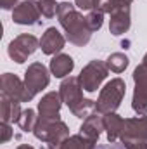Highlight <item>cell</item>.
<instances>
[{"label": "cell", "mask_w": 147, "mask_h": 149, "mask_svg": "<svg viewBox=\"0 0 147 149\" xmlns=\"http://www.w3.org/2000/svg\"><path fill=\"white\" fill-rule=\"evenodd\" d=\"M33 135L38 141L45 142L47 146L49 144H59L69 137V127L61 120H43L38 116Z\"/></svg>", "instance_id": "obj_4"}, {"label": "cell", "mask_w": 147, "mask_h": 149, "mask_svg": "<svg viewBox=\"0 0 147 149\" xmlns=\"http://www.w3.org/2000/svg\"><path fill=\"white\" fill-rule=\"evenodd\" d=\"M128 63H130L128 57H126L125 54H121V52H114V54H111L109 57H107V61H106L109 71H112V73H123V71L126 70Z\"/></svg>", "instance_id": "obj_20"}, {"label": "cell", "mask_w": 147, "mask_h": 149, "mask_svg": "<svg viewBox=\"0 0 147 149\" xmlns=\"http://www.w3.org/2000/svg\"><path fill=\"white\" fill-rule=\"evenodd\" d=\"M95 149H126V146H125L123 142H109V144L97 146Z\"/></svg>", "instance_id": "obj_27"}, {"label": "cell", "mask_w": 147, "mask_h": 149, "mask_svg": "<svg viewBox=\"0 0 147 149\" xmlns=\"http://www.w3.org/2000/svg\"><path fill=\"white\" fill-rule=\"evenodd\" d=\"M102 0H74V5L81 10H97Z\"/></svg>", "instance_id": "obj_24"}, {"label": "cell", "mask_w": 147, "mask_h": 149, "mask_svg": "<svg viewBox=\"0 0 147 149\" xmlns=\"http://www.w3.org/2000/svg\"><path fill=\"white\" fill-rule=\"evenodd\" d=\"M21 101H16L12 97H7L2 94L0 97V116L2 123H17L21 116Z\"/></svg>", "instance_id": "obj_15"}, {"label": "cell", "mask_w": 147, "mask_h": 149, "mask_svg": "<svg viewBox=\"0 0 147 149\" xmlns=\"http://www.w3.org/2000/svg\"><path fill=\"white\" fill-rule=\"evenodd\" d=\"M37 5L40 9V14L43 17H49V19L54 17L57 14V10H59V3L55 0H38Z\"/></svg>", "instance_id": "obj_22"}, {"label": "cell", "mask_w": 147, "mask_h": 149, "mask_svg": "<svg viewBox=\"0 0 147 149\" xmlns=\"http://www.w3.org/2000/svg\"><path fill=\"white\" fill-rule=\"evenodd\" d=\"M42 14L38 9L37 2L33 0H24L21 3H17L12 10V21L16 24H23V26H33L42 23Z\"/></svg>", "instance_id": "obj_9"}, {"label": "cell", "mask_w": 147, "mask_h": 149, "mask_svg": "<svg viewBox=\"0 0 147 149\" xmlns=\"http://www.w3.org/2000/svg\"><path fill=\"white\" fill-rule=\"evenodd\" d=\"M64 43H66V38L59 33L57 28H47L45 33L40 38V49L43 54L47 56H55L57 52H61L64 49Z\"/></svg>", "instance_id": "obj_14"}, {"label": "cell", "mask_w": 147, "mask_h": 149, "mask_svg": "<svg viewBox=\"0 0 147 149\" xmlns=\"http://www.w3.org/2000/svg\"><path fill=\"white\" fill-rule=\"evenodd\" d=\"M125 94H126V83L121 78H112L101 90L99 99L95 101V111L102 113V114L116 113Z\"/></svg>", "instance_id": "obj_3"}, {"label": "cell", "mask_w": 147, "mask_h": 149, "mask_svg": "<svg viewBox=\"0 0 147 149\" xmlns=\"http://www.w3.org/2000/svg\"><path fill=\"white\" fill-rule=\"evenodd\" d=\"M16 149H35V148H31V146H28V144H21V146H17Z\"/></svg>", "instance_id": "obj_29"}, {"label": "cell", "mask_w": 147, "mask_h": 149, "mask_svg": "<svg viewBox=\"0 0 147 149\" xmlns=\"http://www.w3.org/2000/svg\"><path fill=\"white\" fill-rule=\"evenodd\" d=\"M133 81H135V90H133L132 108L139 114H147V66L144 63L135 68Z\"/></svg>", "instance_id": "obj_8"}, {"label": "cell", "mask_w": 147, "mask_h": 149, "mask_svg": "<svg viewBox=\"0 0 147 149\" xmlns=\"http://www.w3.org/2000/svg\"><path fill=\"white\" fill-rule=\"evenodd\" d=\"M102 130H104V114L99 111H94L85 118V121H83V125L80 128V134L97 141L101 137Z\"/></svg>", "instance_id": "obj_16"}, {"label": "cell", "mask_w": 147, "mask_h": 149, "mask_svg": "<svg viewBox=\"0 0 147 149\" xmlns=\"http://www.w3.org/2000/svg\"><path fill=\"white\" fill-rule=\"evenodd\" d=\"M61 106L62 99L59 92H49L38 102V116L43 120H61Z\"/></svg>", "instance_id": "obj_11"}, {"label": "cell", "mask_w": 147, "mask_h": 149, "mask_svg": "<svg viewBox=\"0 0 147 149\" xmlns=\"http://www.w3.org/2000/svg\"><path fill=\"white\" fill-rule=\"evenodd\" d=\"M81 90L83 88L80 85L78 76H66L59 87V95L62 102L69 108V111L76 118H87L90 113L95 111V101L85 99Z\"/></svg>", "instance_id": "obj_2"}, {"label": "cell", "mask_w": 147, "mask_h": 149, "mask_svg": "<svg viewBox=\"0 0 147 149\" xmlns=\"http://www.w3.org/2000/svg\"><path fill=\"white\" fill-rule=\"evenodd\" d=\"M0 130H2V142H9L10 137H12V134H14L10 123H2L0 125Z\"/></svg>", "instance_id": "obj_25"}, {"label": "cell", "mask_w": 147, "mask_h": 149, "mask_svg": "<svg viewBox=\"0 0 147 149\" xmlns=\"http://www.w3.org/2000/svg\"><path fill=\"white\" fill-rule=\"evenodd\" d=\"M123 118L118 116L116 113H107L104 114V130L107 135L109 142H118L121 139V132H123Z\"/></svg>", "instance_id": "obj_19"}, {"label": "cell", "mask_w": 147, "mask_h": 149, "mask_svg": "<svg viewBox=\"0 0 147 149\" xmlns=\"http://www.w3.org/2000/svg\"><path fill=\"white\" fill-rule=\"evenodd\" d=\"M142 61H144V64H146V66H147V54H146V56H144V59H142Z\"/></svg>", "instance_id": "obj_30"}, {"label": "cell", "mask_w": 147, "mask_h": 149, "mask_svg": "<svg viewBox=\"0 0 147 149\" xmlns=\"http://www.w3.org/2000/svg\"><path fill=\"white\" fill-rule=\"evenodd\" d=\"M95 139H90L83 134L69 135L59 144H49L47 149H95Z\"/></svg>", "instance_id": "obj_17"}, {"label": "cell", "mask_w": 147, "mask_h": 149, "mask_svg": "<svg viewBox=\"0 0 147 149\" xmlns=\"http://www.w3.org/2000/svg\"><path fill=\"white\" fill-rule=\"evenodd\" d=\"M57 19H59V24L62 26V30L66 33V38L73 45L85 47L90 42L92 31H90V28L87 24V17L76 10V7L73 3L61 2L59 10H57Z\"/></svg>", "instance_id": "obj_1"}, {"label": "cell", "mask_w": 147, "mask_h": 149, "mask_svg": "<svg viewBox=\"0 0 147 149\" xmlns=\"http://www.w3.org/2000/svg\"><path fill=\"white\" fill-rule=\"evenodd\" d=\"M37 121H38L37 113L28 108V109H24V111L21 113V116H19V120H17V127H19L23 132H33Z\"/></svg>", "instance_id": "obj_21"}, {"label": "cell", "mask_w": 147, "mask_h": 149, "mask_svg": "<svg viewBox=\"0 0 147 149\" xmlns=\"http://www.w3.org/2000/svg\"><path fill=\"white\" fill-rule=\"evenodd\" d=\"M85 17H87V24H88V28H90L92 33H95V31H99V30L102 28L104 14H102L101 10H90Z\"/></svg>", "instance_id": "obj_23"}, {"label": "cell", "mask_w": 147, "mask_h": 149, "mask_svg": "<svg viewBox=\"0 0 147 149\" xmlns=\"http://www.w3.org/2000/svg\"><path fill=\"white\" fill-rule=\"evenodd\" d=\"M50 73L55 78H66L74 68V61L69 54H55L50 61Z\"/></svg>", "instance_id": "obj_18"}, {"label": "cell", "mask_w": 147, "mask_h": 149, "mask_svg": "<svg viewBox=\"0 0 147 149\" xmlns=\"http://www.w3.org/2000/svg\"><path fill=\"white\" fill-rule=\"evenodd\" d=\"M50 83V73L49 70L42 64V63H33L28 66L26 73H24V88H26V95H24V102H30L37 94H40L43 88H47Z\"/></svg>", "instance_id": "obj_5"}, {"label": "cell", "mask_w": 147, "mask_h": 149, "mask_svg": "<svg viewBox=\"0 0 147 149\" xmlns=\"http://www.w3.org/2000/svg\"><path fill=\"white\" fill-rule=\"evenodd\" d=\"M107 73H109L107 64H106L104 61H97V59H95V61H90V63L81 70L78 80H80V85H81L83 90H87V92H95V90L101 87V83L107 78Z\"/></svg>", "instance_id": "obj_6"}, {"label": "cell", "mask_w": 147, "mask_h": 149, "mask_svg": "<svg viewBox=\"0 0 147 149\" xmlns=\"http://www.w3.org/2000/svg\"><path fill=\"white\" fill-rule=\"evenodd\" d=\"M126 149H147V141H125Z\"/></svg>", "instance_id": "obj_26"}, {"label": "cell", "mask_w": 147, "mask_h": 149, "mask_svg": "<svg viewBox=\"0 0 147 149\" xmlns=\"http://www.w3.org/2000/svg\"><path fill=\"white\" fill-rule=\"evenodd\" d=\"M40 47V40L35 35H28V33H21L14 38L9 47H7V54L9 57L17 63V64H23L28 61V57Z\"/></svg>", "instance_id": "obj_7"}, {"label": "cell", "mask_w": 147, "mask_h": 149, "mask_svg": "<svg viewBox=\"0 0 147 149\" xmlns=\"http://www.w3.org/2000/svg\"><path fill=\"white\" fill-rule=\"evenodd\" d=\"M0 87H2V94L3 95L24 102L26 88H24V81H21L19 76H16L12 73H3L2 78H0Z\"/></svg>", "instance_id": "obj_13"}, {"label": "cell", "mask_w": 147, "mask_h": 149, "mask_svg": "<svg viewBox=\"0 0 147 149\" xmlns=\"http://www.w3.org/2000/svg\"><path fill=\"white\" fill-rule=\"evenodd\" d=\"M17 2L19 0H0V5H2V9H5V10H14V7L17 5Z\"/></svg>", "instance_id": "obj_28"}, {"label": "cell", "mask_w": 147, "mask_h": 149, "mask_svg": "<svg viewBox=\"0 0 147 149\" xmlns=\"http://www.w3.org/2000/svg\"><path fill=\"white\" fill-rule=\"evenodd\" d=\"M109 31L112 35L119 37L126 33L132 26V17H130V5H119L109 14Z\"/></svg>", "instance_id": "obj_12"}, {"label": "cell", "mask_w": 147, "mask_h": 149, "mask_svg": "<svg viewBox=\"0 0 147 149\" xmlns=\"http://www.w3.org/2000/svg\"><path fill=\"white\" fill-rule=\"evenodd\" d=\"M119 141H147V114H140L137 118H125Z\"/></svg>", "instance_id": "obj_10"}]
</instances>
